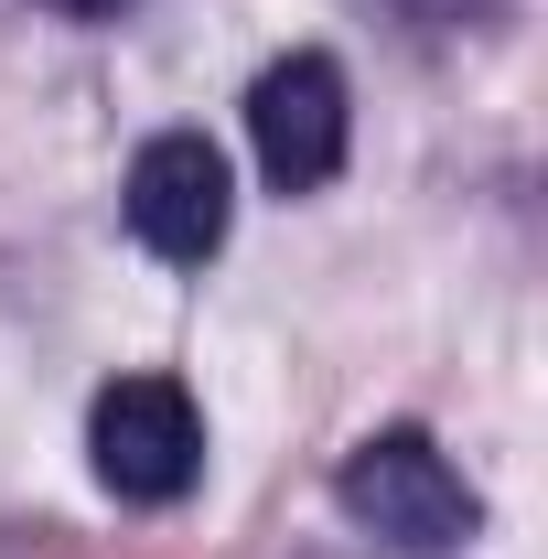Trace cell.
<instances>
[{"mask_svg":"<svg viewBox=\"0 0 548 559\" xmlns=\"http://www.w3.org/2000/svg\"><path fill=\"white\" fill-rule=\"evenodd\" d=\"M55 11H119V0H55Z\"/></svg>","mask_w":548,"mask_h":559,"instance_id":"cell-5","label":"cell"},{"mask_svg":"<svg viewBox=\"0 0 548 559\" xmlns=\"http://www.w3.org/2000/svg\"><path fill=\"white\" fill-rule=\"evenodd\" d=\"M248 151L279 194H312L344 173V66L334 55H279L248 86Z\"/></svg>","mask_w":548,"mask_h":559,"instance_id":"cell-4","label":"cell"},{"mask_svg":"<svg viewBox=\"0 0 548 559\" xmlns=\"http://www.w3.org/2000/svg\"><path fill=\"white\" fill-rule=\"evenodd\" d=\"M86 452H97V485L108 495L172 506V495L205 474V419L183 399V377H119L86 409Z\"/></svg>","mask_w":548,"mask_h":559,"instance_id":"cell-2","label":"cell"},{"mask_svg":"<svg viewBox=\"0 0 548 559\" xmlns=\"http://www.w3.org/2000/svg\"><path fill=\"white\" fill-rule=\"evenodd\" d=\"M334 495H344V516H355L377 549H398V559H452L484 527L474 485L441 463L430 430H366V441L344 452Z\"/></svg>","mask_w":548,"mask_h":559,"instance_id":"cell-1","label":"cell"},{"mask_svg":"<svg viewBox=\"0 0 548 559\" xmlns=\"http://www.w3.org/2000/svg\"><path fill=\"white\" fill-rule=\"evenodd\" d=\"M226 215H237V183H226V151L205 130H162L140 140L130 162V237L172 270H205L226 248Z\"/></svg>","mask_w":548,"mask_h":559,"instance_id":"cell-3","label":"cell"}]
</instances>
